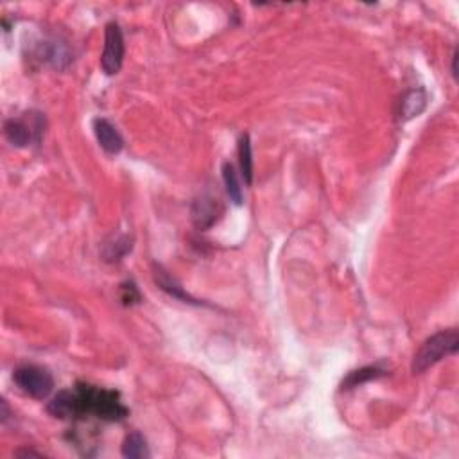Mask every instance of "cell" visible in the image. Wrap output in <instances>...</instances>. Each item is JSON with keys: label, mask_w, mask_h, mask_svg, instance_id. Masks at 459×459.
I'll list each match as a JSON object with an SVG mask.
<instances>
[{"label": "cell", "mask_w": 459, "mask_h": 459, "mask_svg": "<svg viewBox=\"0 0 459 459\" xmlns=\"http://www.w3.org/2000/svg\"><path fill=\"white\" fill-rule=\"evenodd\" d=\"M13 381L20 391L33 399H47L54 389V379L51 371L43 366L23 364L13 371Z\"/></svg>", "instance_id": "3"}, {"label": "cell", "mask_w": 459, "mask_h": 459, "mask_svg": "<svg viewBox=\"0 0 459 459\" xmlns=\"http://www.w3.org/2000/svg\"><path fill=\"white\" fill-rule=\"evenodd\" d=\"M45 119L41 113H26L22 119H8L4 124L6 139L15 147H26L31 142H40Z\"/></svg>", "instance_id": "4"}, {"label": "cell", "mask_w": 459, "mask_h": 459, "mask_svg": "<svg viewBox=\"0 0 459 459\" xmlns=\"http://www.w3.org/2000/svg\"><path fill=\"white\" fill-rule=\"evenodd\" d=\"M94 133L97 139L99 146L106 151L108 154H117L122 151L124 140L117 127L113 126L110 120L106 119H95L94 120Z\"/></svg>", "instance_id": "8"}, {"label": "cell", "mask_w": 459, "mask_h": 459, "mask_svg": "<svg viewBox=\"0 0 459 459\" xmlns=\"http://www.w3.org/2000/svg\"><path fill=\"white\" fill-rule=\"evenodd\" d=\"M221 213H223V209H221L219 201L213 198H209V196L196 199L194 205H192V221L201 230H206L212 224H216Z\"/></svg>", "instance_id": "7"}, {"label": "cell", "mask_w": 459, "mask_h": 459, "mask_svg": "<svg viewBox=\"0 0 459 459\" xmlns=\"http://www.w3.org/2000/svg\"><path fill=\"white\" fill-rule=\"evenodd\" d=\"M458 51H454V56H452V75H454V79H458Z\"/></svg>", "instance_id": "17"}, {"label": "cell", "mask_w": 459, "mask_h": 459, "mask_svg": "<svg viewBox=\"0 0 459 459\" xmlns=\"http://www.w3.org/2000/svg\"><path fill=\"white\" fill-rule=\"evenodd\" d=\"M223 179L226 194L230 196V201H233V205H243V187H241L236 165L230 164V162L223 164Z\"/></svg>", "instance_id": "11"}, {"label": "cell", "mask_w": 459, "mask_h": 459, "mask_svg": "<svg viewBox=\"0 0 459 459\" xmlns=\"http://www.w3.org/2000/svg\"><path fill=\"white\" fill-rule=\"evenodd\" d=\"M122 302L126 303V305H131V303H139L140 302V295L139 291H137V287H134L133 284H126L122 285Z\"/></svg>", "instance_id": "16"}, {"label": "cell", "mask_w": 459, "mask_h": 459, "mask_svg": "<svg viewBox=\"0 0 459 459\" xmlns=\"http://www.w3.org/2000/svg\"><path fill=\"white\" fill-rule=\"evenodd\" d=\"M124 34L119 23H106L105 29V49L101 56V68L106 75H115L120 70L124 61Z\"/></svg>", "instance_id": "5"}, {"label": "cell", "mask_w": 459, "mask_h": 459, "mask_svg": "<svg viewBox=\"0 0 459 459\" xmlns=\"http://www.w3.org/2000/svg\"><path fill=\"white\" fill-rule=\"evenodd\" d=\"M47 411L61 420L94 415L106 422H120L130 413L119 393L85 382H78L74 389L58 393L49 402Z\"/></svg>", "instance_id": "1"}, {"label": "cell", "mask_w": 459, "mask_h": 459, "mask_svg": "<svg viewBox=\"0 0 459 459\" xmlns=\"http://www.w3.org/2000/svg\"><path fill=\"white\" fill-rule=\"evenodd\" d=\"M133 244H131V239L127 236H119L112 241V243L105 244V250H102V257H105L106 262H119L120 258L126 257L131 251Z\"/></svg>", "instance_id": "15"}, {"label": "cell", "mask_w": 459, "mask_h": 459, "mask_svg": "<svg viewBox=\"0 0 459 459\" xmlns=\"http://www.w3.org/2000/svg\"><path fill=\"white\" fill-rule=\"evenodd\" d=\"M382 375H386V370H382L379 366H366V368L348 374V377L343 381V389L357 388V386L364 384L368 381H375V379L382 377Z\"/></svg>", "instance_id": "14"}, {"label": "cell", "mask_w": 459, "mask_h": 459, "mask_svg": "<svg viewBox=\"0 0 459 459\" xmlns=\"http://www.w3.org/2000/svg\"><path fill=\"white\" fill-rule=\"evenodd\" d=\"M459 348V332L455 329L441 330L431 336L415 354L411 370L413 374H423L441 359L454 355Z\"/></svg>", "instance_id": "2"}, {"label": "cell", "mask_w": 459, "mask_h": 459, "mask_svg": "<svg viewBox=\"0 0 459 459\" xmlns=\"http://www.w3.org/2000/svg\"><path fill=\"white\" fill-rule=\"evenodd\" d=\"M154 282H157L158 287H160L162 291L167 292V295L172 296V298L181 300V302L185 303H196L187 292L183 291L181 285H179L167 271H164V268H160V265H154Z\"/></svg>", "instance_id": "9"}, {"label": "cell", "mask_w": 459, "mask_h": 459, "mask_svg": "<svg viewBox=\"0 0 459 459\" xmlns=\"http://www.w3.org/2000/svg\"><path fill=\"white\" fill-rule=\"evenodd\" d=\"M239 165H241V174H243L246 185L253 183V154H251V140L250 134L244 133L241 134L239 139Z\"/></svg>", "instance_id": "12"}, {"label": "cell", "mask_w": 459, "mask_h": 459, "mask_svg": "<svg viewBox=\"0 0 459 459\" xmlns=\"http://www.w3.org/2000/svg\"><path fill=\"white\" fill-rule=\"evenodd\" d=\"M427 106V92L423 88H413L407 90L406 94L400 97L399 106H396V117L399 120L406 122V120L415 119L420 113L426 110Z\"/></svg>", "instance_id": "6"}, {"label": "cell", "mask_w": 459, "mask_h": 459, "mask_svg": "<svg viewBox=\"0 0 459 459\" xmlns=\"http://www.w3.org/2000/svg\"><path fill=\"white\" fill-rule=\"evenodd\" d=\"M122 455L127 459L149 458V448H147L146 438L140 433H137V431L127 434L122 441Z\"/></svg>", "instance_id": "10"}, {"label": "cell", "mask_w": 459, "mask_h": 459, "mask_svg": "<svg viewBox=\"0 0 459 459\" xmlns=\"http://www.w3.org/2000/svg\"><path fill=\"white\" fill-rule=\"evenodd\" d=\"M41 60H45L49 65H53L54 68L61 70L67 67L72 61L70 53L63 43H45L43 51H41Z\"/></svg>", "instance_id": "13"}]
</instances>
